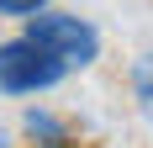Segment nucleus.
Segmentation results:
<instances>
[{"label":"nucleus","mask_w":153,"mask_h":148,"mask_svg":"<svg viewBox=\"0 0 153 148\" xmlns=\"http://www.w3.org/2000/svg\"><path fill=\"white\" fill-rule=\"evenodd\" d=\"M27 37L37 48H48L63 69H85V64L100 58V32L85 21V16H63V11H37L27 21Z\"/></svg>","instance_id":"obj_1"},{"label":"nucleus","mask_w":153,"mask_h":148,"mask_svg":"<svg viewBox=\"0 0 153 148\" xmlns=\"http://www.w3.org/2000/svg\"><path fill=\"white\" fill-rule=\"evenodd\" d=\"M63 64L37 48L32 37H16V43H0V90L5 95H37V90H53L63 79Z\"/></svg>","instance_id":"obj_2"},{"label":"nucleus","mask_w":153,"mask_h":148,"mask_svg":"<svg viewBox=\"0 0 153 148\" xmlns=\"http://www.w3.org/2000/svg\"><path fill=\"white\" fill-rule=\"evenodd\" d=\"M21 127H27V138H37L42 148H63L69 143V122H58L53 111H27Z\"/></svg>","instance_id":"obj_3"},{"label":"nucleus","mask_w":153,"mask_h":148,"mask_svg":"<svg viewBox=\"0 0 153 148\" xmlns=\"http://www.w3.org/2000/svg\"><path fill=\"white\" fill-rule=\"evenodd\" d=\"M37 11H48V0H0V16H21V21H32Z\"/></svg>","instance_id":"obj_4"},{"label":"nucleus","mask_w":153,"mask_h":148,"mask_svg":"<svg viewBox=\"0 0 153 148\" xmlns=\"http://www.w3.org/2000/svg\"><path fill=\"white\" fill-rule=\"evenodd\" d=\"M137 106H143V117L153 127V79H137Z\"/></svg>","instance_id":"obj_5"}]
</instances>
